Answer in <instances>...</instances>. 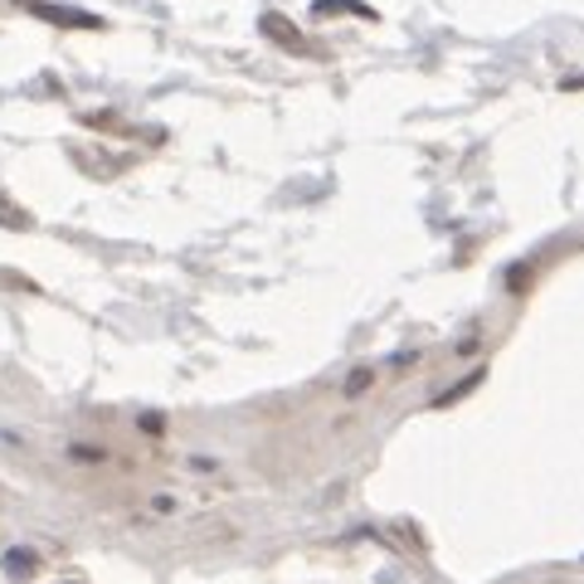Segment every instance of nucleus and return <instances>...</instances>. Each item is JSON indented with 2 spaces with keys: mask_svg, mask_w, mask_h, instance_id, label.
Instances as JSON below:
<instances>
[{
  "mask_svg": "<svg viewBox=\"0 0 584 584\" xmlns=\"http://www.w3.org/2000/svg\"><path fill=\"white\" fill-rule=\"evenodd\" d=\"M6 570H10L16 580H30V575H35V555H30V551H10V555H6Z\"/></svg>",
  "mask_w": 584,
  "mask_h": 584,
  "instance_id": "obj_1",
  "label": "nucleus"
}]
</instances>
